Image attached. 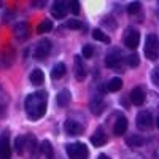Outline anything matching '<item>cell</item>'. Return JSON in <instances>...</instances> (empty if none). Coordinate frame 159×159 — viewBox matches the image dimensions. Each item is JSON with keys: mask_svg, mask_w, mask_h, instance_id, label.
I'll list each match as a JSON object with an SVG mask.
<instances>
[{"mask_svg": "<svg viewBox=\"0 0 159 159\" xmlns=\"http://www.w3.org/2000/svg\"><path fill=\"white\" fill-rule=\"evenodd\" d=\"M25 113L29 119H40L46 113V92L37 91L25 99Z\"/></svg>", "mask_w": 159, "mask_h": 159, "instance_id": "1", "label": "cell"}, {"mask_svg": "<svg viewBox=\"0 0 159 159\" xmlns=\"http://www.w3.org/2000/svg\"><path fill=\"white\" fill-rule=\"evenodd\" d=\"M145 56L150 61H156L159 57V40L154 34H150L145 42Z\"/></svg>", "mask_w": 159, "mask_h": 159, "instance_id": "2", "label": "cell"}, {"mask_svg": "<svg viewBox=\"0 0 159 159\" xmlns=\"http://www.w3.org/2000/svg\"><path fill=\"white\" fill-rule=\"evenodd\" d=\"M67 154H69L70 159H88L89 151H88L84 143L76 142V143H72L67 147Z\"/></svg>", "mask_w": 159, "mask_h": 159, "instance_id": "3", "label": "cell"}, {"mask_svg": "<svg viewBox=\"0 0 159 159\" xmlns=\"http://www.w3.org/2000/svg\"><path fill=\"white\" fill-rule=\"evenodd\" d=\"M49 51H51V42L48 38H43V40H40V42L37 43L35 51H34V56L37 59H45L49 54Z\"/></svg>", "mask_w": 159, "mask_h": 159, "instance_id": "4", "label": "cell"}, {"mask_svg": "<svg viewBox=\"0 0 159 159\" xmlns=\"http://www.w3.org/2000/svg\"><path fill=\"white\" fill-rule=\"evenodd\" d=\"M153 126V116L150 111H140L137 115V127L140 130H148L150 127Z\"/></svg>", "mask_w": 159, "mask_h": 159, "instance_id": "5", "label": "cell"}, {"mask_svg": "<svg viewBox=\"0 0 159 159\" xmlns=\"http://www.w3.org/2000/svg\"><path fill=\"white\" fill-rule=\"evenodd\" d=\"M139 43H140V34H139V30L129 29L127 34H126V37H124V45L129 49H135L139 46Z\"/></svg>", "mask_w": 159, "mask_h": 159, "instance_id": "6", "label": "cell"}, {"mask_svg": "<svg viewBox=\"0 0 159 159\" xmlns=\"http://www.w3.org/2000/svg\"><path fill=\"white\" fill-rule=\"evenodd\" d=\"M64 129H65V132H67V134H70V135H80V134L84 130V126H83L81 123L75 121V119H67V121L64 123Z\"/></svg>", "mask_w": 159, "mask_h": 159, "instance_id": "7", "label": "cell"}, {"mask_svg": "<svg viewBox=\"0 0 159 159\" xmlns=\"http://www.w3.org/2000/svg\"><path fill=\"white\" fill-rule=\"evenodd\" d=\"M15 61V51L11 48H5L0 51V69H7Z\"/></svg>", "mask_w": 159, "mask_h": 159, "instance_id": "8", "label": "cell"}, {"mask_svg": "<svg viewBox=\"0 0 159 159\" xmlns=\"http://www.w3.org/2000/svg\"><path fill=\"white\" fill-rule=\"evenodd\" d=\"M69 5L65 3V2H54L52 3V8H51V15L54 16V18H57V19H64L65 16H67V13H69V8H67Z\"/></svg>", "mask_w": 159, "mask_h": 159, "instance_id": "9", "label": "cell"}, {"mask_svg": "<svg viewBox=\"0 0 159 159\" xmlns=\"http://www.w3.org/2000/svg\"><path fill=\"white\" fill-rule=\"evenodd\" d=\"M11 157V147L8 142V134L3 132L0 135V159H10Z\"/></svg>", "mask_w": 159, "mask_h": 159, "instance_id": "10", "label": "cell"}, {"mask_svg": "<svg viewBox=\"0 0 159 159\" xmlns=\"http://www.w3.org/2000/svg\"><path fill=\"white\" fill-rule=\"evenodd\" d=\"M84 76H86V67L83 64V59L80 56H76L75 57V78L78 81H83Z\"/></svg>", "mask_w": 159, "mask_h": 159, "instance_id": "11", "label": "cell"}, {"mask_svg": "<svg viewBox=\"0 0 159 159\" xmlns=\"http://www.w3.org/2000/svg\"><path fill=\"white\" fill-rule=\"evenodd\" d=\"M91 143L94 145V147H103V145L107 143V135H105V132L102 129H97L94 134L91 135Z\"/></svg>", "mask_w": 159, "mask_h": 159, "instance_id": "12", "label": "cell"}, {"mask_svg": "<svg viewBox=\"0 0 159 159\" xmlns=\"http://www.w3.org/2000/svg\"><path fill=\"white\" fill-rule=\"evenodd\" d=\"M13 32H15V37L19 40H25L29 37V27L25 22H18L15 25V29H13Z\"/></svg>", "mask_w": 159, "mask_h": 159, "instance_id": "13", "label": "cell"}, {"mask_svg": "<svg viewBox=\"0 0 159 159\" xmlns=\"http://www.w3.org/2000/svg\"><path fill=\"white\" fill-rule=\"evenodd\" d=\"M91 111L94 113V115H100L102 111H103V108H105V102H103V99L100 97V96H97V97H94L91 100Z\"/></svg>", "mask_w": 159, "mask_h": 159, "instance_id": "14", "label": "cell"}, {"mask_svg": "<svg viewBox=\"0 0 159 159\" xmlns=\"http://www.w3.org/2000/svg\"><path fill=\"white\" fill-rule=\"evenodd\" d=\"M130 100L134 105H142L145 102V92L142 88H134L130 91Z\"/></svg>", "mask_w": 159, "mask_h": 159, "instance_id": "15", "label": "cell"}, {"mask_svg": "<svg viewBox=\"0 0 159 159\" xmlns=\"http://www.w3.org/2000/svg\"><path fill=\"white\" fill-rule=\"evenodd\" d=\"M126 129H127V119L124 116H119L115 123V127H113L115 135H123L126 132Z\"/></svg>", "mask_w": 159, "mask_h": 159, "instance_id": "16", "label": "cell"}, {"mask_svg": "<svg viewBox=\"0 0 159 159\" xmlns=\"http://www.w3.org/2000/svg\"><path fill=\"white\" fill-rule=\"evenodd\" d=\"M70 99H72V94L69 89H62L59 94H57V105L59 107H67V105L70 103Z\"/></svg>", "mask_w": 159, "mask_h": 159, "instance_id": "17", "label": "cell"}, {"mask_svg": "<svg viewBox=\"0 0 159 159\" xmlns=\"http://www.w3.org/2000/svg\"><path fill=\"white\" fill-rule=\"evenodd\" d=\"M43 81H45L43 72L40 70V69H34L32 73H30V83L35 84V86H40V84H43Z\"/></svg>", "mask_w": 159, "mask_h": 159, "instance_id": "18", "label": "cell"}, {"mask_svg": "<svg viewBox=\"0 0 159 159\" xmlns=\"http://www.w3.org/2000/svg\"><path fill=\"white\" fill-rule=\"evenodd\" d=\"M126 143L129 145L130 148H137V147L145 145V137H142V135H129L126 139Z\"/></svg>", "mask_w": 159, "mask_h": 159, "instance_id": "19", "label": "cell"}, {"mask_svg": "<svg viewBox=\"0 0 159 159\" xmlns=\"http://www.w3.org/2000/svg\"><path fill=\"white\" fill-rule=\"evenodd\" d=\"M65 72H67V67H65V64L59 62L57 65H54V67H52L51 76L54 78V80H59V78H62V76L65 75Z\"/></svg>", "mask_w": 159, "mask_h": 159, "instance_id": "20", "label": "cell"}, {"mask_svg": "<svg viewBox=\"0 0 159 159\" xmlns=\"http://www.w3.org/2000/svg\"><path fill=\"white\" fill-rule=\"evenodd\" d=\"M40 151H42L46 157H49V159L54 156V150H52V145H51L49 140H43L42 142V145H40Z\"/></svg>", "mask_w": 159, "mask_h": 159, "instance_id": "21", "label": "cell"}, {"mask_svg": "<svg viewBox=\"0 0 159 159\" xmlns=\"http://www.w3.org/2000/svg\"><path fill=\"white\" fill-rule=\"evenodd\" d=\"M121 88H123V80L118 78V76L111 78L110 81H108V84H107V91H110V92H116V91H119Z\"/></svg>", "mask_w": 159, "mask_h": 159, "instance_id": "22", "label": "cell"}, {"mask_svg": "<svg viewBox=\"0 0 159 159\" xmlns=\"http://www.w3.org/2000/svg\"><path fill=\"white\" fill-rule=\"evenodd\" d=\"M7 105H8V94H7V91L3 89V86L0 84V115L5 113Z\"/></svg>", "mask_w": 159, "mask_h": 159, "instance_id": "23", "label": "cell"}, {"mask_svg": "<svg viewBox=\"0 0 159 159\" xmlns=\"http://www.w3.org/2000/svg\"><path fill=\"white\" fill-rule=\"evenodd\" d=\"M15 150L18 151V154L25 153V135H21L15 140Z\"/></svg>", "mask_w": 159, "mask_h": 159, "instance_id": "24", "label": "cell"}, {"mask_svg": "<svg viewBox=\"0 0 159 159\" xmlns=\"http://www.w3.org/2000/svg\"><path fill=\"white\" fill-rule=\"evenodd\" d=\"M52 29V22L49 19H43L42 22L38 24V27H37V32L38 34H45V32H49Z\"/></svg>", "mask_w": 159, "mask_h": 159, "instance_id": "25", "label": "cell"}, {"mask_svg": "<svg viewBox=\"0 0 159 159\" xmlns=\"http://www.w3.org/2000/svg\"><path fill=\"white\" fill-rule=\"evenodd\" d=\"M92 37H94V40H99V42H103V43H110V37L108 35H105L103 34V30H100V29H96L94 32H92Z\"/></svg>", "mask_w": 159, "mask_h": 159, "instance_id": "26", "label": "cell"}, {"mask_svg": "<svg viewBox=\"0 0 159 159\" xmlns=\"http://www.w3.org/2000/svg\"><path fill=\"white\" fill-rule=\"evenodd\" d=\"M119 62H121V56H119V54H115V52H113V54L107 56V65H108V67H116Z\"/></svg>", "mask_w": 159, "mask_h": 159, "instance_id": "27", "label": "cell"}, {"mask_svg": "<svg viewBox=\"0 0 159 159\" xmlns=\"http://www.w3.org/2000/svg\"><path fill=\"white\" fill-rule=\"evenodd\" d=\"M140 3L139 2H132V3H129V7H127V13L129 15H135V13H139L140 11Z\"/></svg>", "mask_w": 159, "mask_h": 159, "instance_id": "28", "label": "cell"}, {"mask_svg": "<svg viewBox=\"0 0 159 159\" xmlns=\"http://www.w3.org/2000/svg\"><path fill=\"white\" fill-rule=\"evenodd\" d=\"M92 54H94V48H92L91 45H84L83 46V57L84 59H91Z\"/></svg>", "mask_w": 159, "mask_h": 159, "instance_id": "29", "label": "cell"}, {"mask_svg": "<svg viewBox=\"0 0 159 159\" xmlns=\"http://www.w3.org/2000/svg\"><path fill=\"white\" fill-rule=\"evenodd\" d=\"M127 64H129V67H137V65L140 64L139 56H137V54H130V56L127 57Z\"/></svg>", "mask_w": 159, "mask_h": 159, "instance_id": "30", "label": "cell"}, {"mask_svg": "<svg viewBox=\"0 0 159 159\" xmlns=\"http://www.w3.org/2000/svg\"><path fill=\"white\" fill-rule=\"evenodd\" d=\"M67 27L69 29H81L83 27V22L81 21H76V19H72V21H67Z\"/></svg>", "mask_w": 159, "mask_h": 159, "instance_id": "31", "label": "cell"}, {"mask_svg": "<svg viewBox=\"0 0 159 159\" xmlns=\"http://www.w3.org/2000/svg\"><path fill=\"white\" fill-rule=\"evenodd\" d=\"M151 81H153L154 86L159 88V67L153 69V72H151Z\"/></svg>", "mask_w": 159, "mask_h": 159, "instance_id": "32", "label": "cell"}, {"mask_svg": "<svg viewBox=\"0 0 159 159\" xmlns=\"http://www.w3.org/2000/svg\"><path fill=\"white\" fill-rule=\"evenodd\" d=\"M69 7H70L73 15H78V13H80V2H76V0H72V2L69 3Z\"/></svg>", "mask_w": 159, "mask_h": 159, "instance_id": "33", "label": "cell"}, {"mask_svg": "<svg viewBox=\"0 0 159 159\" xmlns=\"http://www.w3.org/2000/svg\"><path fill=\"white\" fill-rule=\"evenodd\" d=\"M45 3H46V2H32L34 7H45Z\"/></svg>", "mask_w": 159, "mask_h": 159, "instance_id": "34", "label": "cell"}, {"mask_svg": "<svg viewBox=\"0 0 159 159\" xmlns=\"http://www.w3.org/2000/svg\"><path fill=\"white\" fill-rule=\"evenodd\" d=\"M97 159H110V157H108V156H107V154H100V156H99V157H97Z\"/></svg>", "mask_w": 159, "mask_h": 159, "instance_id": "35", "label": "cell"}, {"mask_svg": "<svg viewBox=\"0 0 159 159\" xmlns=\"http://www.w3.org/2000/svg\"><path fill=\"white\" fill-rule=\"evenodd\" d=\"M156 126L159 127V116H157V119H156Z\"/></svg>", "mask_w": 159, "mask_h": 159, "instance_id": "36", "label": "cell"}]
</instances>
